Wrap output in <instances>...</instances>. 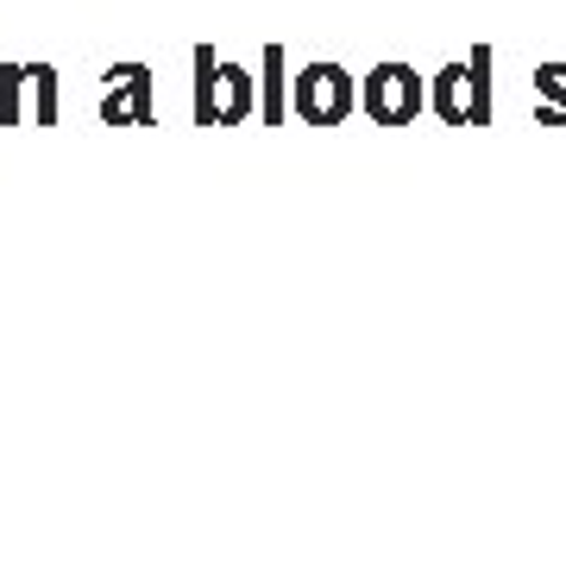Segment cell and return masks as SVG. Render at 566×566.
Wrapping results in <instances>:
<instances>
[{
  "mask_svg": "<svg viewBox=\"0 0 566 566\" xmlns=\"http://www.w3.org/2000/svg\"><path fill=\"white\" fill-rule=\"evenodd\" d=\"M434 114L447 126H485L491 120V44H472L465 63H447L434 76Z\"/></svg>",
  "mask_w": 566,
  "mask_h": 566,
  "instance_id": "1",
  "label": "cell"
},
{
  "mask_svg": "<svg viewBox=\"0 0 566 566\" xmlns=\"http://www.w3.org/2000/svg\"><path fill=\"white\" fill-rule=\"evenodd\" d=\"M252 102L259 95L240 63H214V51L196 44V126H240Z\"/></svg>",
  "mask_w": 566,
  "mask_h": 566,
  "instance_id": "2",
  "label": "cell"
},
{
  "mask_svg": "<svg viewBox=\"0 0 566 566\" xmlns=\"http://www.w3.org/2000/svg\"><path fill=\"white\" fill-rule=\"evenodd\" d=\"M353 102H359V88H353V76L340 63H308L296 76V114L308 126H340L353 114Z\"/></svg>",
  "mask_w": 566,
  "mask_h": 566,
  "instance_id": "3",
  "label": "cell"
},
{
  "mask_svg": "<svg viewBox=\"0 0 566 566\" xmlns=\"http://www.w3.org/2000/svg\"><path fill=\"white\" fill-rule=\"evenodd\" d=\"M416 107H422V82H416L409 63H378V70L365 76V114L378 126H409Z\"/></svg>",
  "mask_w": 566,
  "mask_h": 566,
  "instance_id": "4",
  "label": "cell"
},
{
  "mask_svg": "<svg viewBox=\"0 0 566 566\" xmlns=\"http://www.w3.org/2000/svg\"><path fill=\"white\" fill-rule=\"evenodd\" d=\"M102 120L107 126H151V70H145V63H120V70H107Z\"/></svg>",
  "mask_w": 566,
  "mask_h": 566,
  "instance_id": "5",
  "label": "cell"
},
{
  "mask_svg": "<svg viewBox=\"0 0 566 566\" xmlns=\"http://www.w3.org/2000/svg\"><path fill=\"white\" fill-rule=\"evenodd\" d=\"M535 88H542V120L566 126V63H542L535 70Z\"/></svg>",
  "mask_w": 566,
  "mask_h": 566,
  "instance_id": "6",
  "label": "cell"
},
{
  "mask_svg": "<svg viewBox=\"0 0 566 566\" xmlns=\"http://www.w3.org/2000/svg\"><path fill=\"white\" fill-rule=\"evenodd\" d=\"M25 76L39 88V126H57V70L51 63H25Z\"/></svg>",
  "mask_w": 566,
  "mask_h": 566,
  "instance_id": "7",
  "label": "cell"
},
{
  "mask_svg": "<svg viewBox=\"0 0 566 566\" xmlns=\"http://www.w3.org/2000/svg\"><path fill=\"white\" fill-rule=\"evenodd\" d=\"M25 70L20 63H0V126H20V88H25Z\"/></svg>",
  "mask_w": 566,
  "mask_h": 566,
  "instance_id": "8",
  "label": "cell"
},
{
  "mask_svg": "<svg viewBox=\"0 0 566 566\" xmlns=\"http://www.w3.org/2000/svg\"><path fill=\"white\" fill-rule=\"evenodd\" d=\"M277 63L283 44H264V120H277Z\"/></svg>",
  "mask_w": 566,
  "mask_h": 566,
  "instance_id": "9",
  "label": "cell"
}]
</instances>
